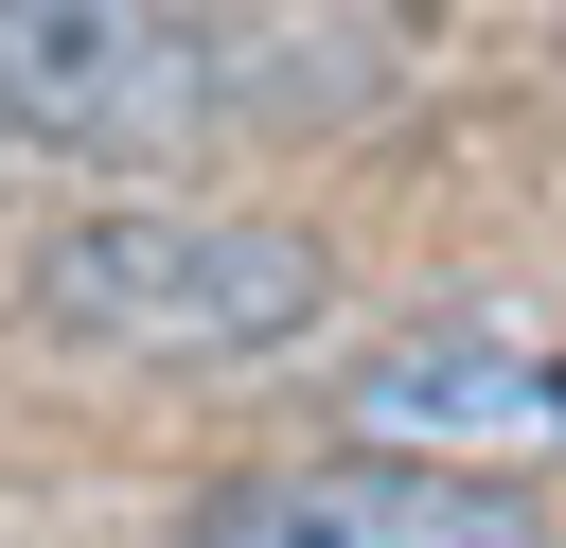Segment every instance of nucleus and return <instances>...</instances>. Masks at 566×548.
<instances>
[{
	"label": "nucleus",
	"instance_id": "obj_5",
	"mask_svg": "<svg viewBox=\"0 0 566 548\" xmlns=\"http://www.w3.org/2000/svg\"><path fill=\"white\" fill-rule=\"evenodd\" d=\"M531 407H548V389L513 371V336H407V354L354 371L371 460H424V424H442V442H495V424H531Z\"/></svg>",
	"mask_w": 566,
	"mask_h": 548
},
{
	"label": "nucleus",
	"instance_id": "obj_1",
	"mask_svg": "<svg viewBox=\"0 0 566 548\" xmlns=\"http://www.w3.org/2000/svg\"><path fill=\"white\" fill-rule=\"evenodd\" d=\"M35 318L71 354H142V371H265L336 318V247L301 212H230V194H106V212H53Z\"/></svg>",
	"mask_w": 566,
	"mask_h": 548
},
{
	"label": "nucleus",
	"instance_id": "obj_2",
	"mask_svg": "<svg viewBox=\"0 0 566 548\" xmlns=\"http://www.w3.org/2000/svg\"><path fill=\"white\" fill-rule=\"evenodd\" d=\"M0 124L71 159H195L230 141V53L177 0H0Z\"/></svg>",
	"mask_w": 566,
	"mask_h": 548
},
{
	"label": "nucleus",
	"instance_id": "obj_4",
	"mask_svg": "<svg viewBox=\"0 0 566 548\" xmlns=\"http://www.w3.org/2000/svg\"><path fill=\"white\" fill-rule=\"evenodd\" d=\"M212 53H230V124H389L407 71H424L407 18H336V0H301V18H212Z\"/></svg>",
	"mask_w": 566,
	"mask_h": 548
},
{
	"label": "nucleus",
	"instance_id": "obj_3",
	"mask_svg": "<svg viewBox=\"0 0 566 548\" xmlns=\"http://www.w3.org/2000/svg\"><path fill=\"white\" fill-rule=\"evenodd\" d=\"M195 548H566L495 460H248L195 495Z\"/></svg>",
	"mask_w": 566,
	"mask_h": 548
}]
</instances>
